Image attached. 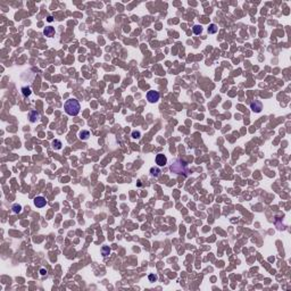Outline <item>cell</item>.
<instances>
[{
  "instance_id": "cell-1",
  "label": "cell",
  "mask_w": 291,
  "mask_h": 291,
  "mask_svg": "<svg viewBox=\"0 0 291 291\" xmlns=\"http://www.w3.org/2000/svg\"><path fill=\"white\" fill-rule=\"evenodd\" d=\"M64 109H65V113L67 115L76 116L81 110V106L75 98H71V99L66 100V103L64 104Z\"/></svg>"
},
{
  "instance_id": "cell-2",
  "label": "cell",
  "mask_w": 291,
  "mask_h": 291,
  "mask_svg": "<svg viewBox=\"0 0 291 291\" xmlns=\"http://www.w3.org/2000/svg\"><path fill=\"white\" fill-rule=\"evenodd\" d=\"M171 171L175 174H183L184 176H188L189 174L188 164L182 159H176L171 166Z\"/></svg>"
},
{
  "instance_id": "cell-3",
  "label": "cell",
  "mask_w": 291,
  "mask_h": 291,
  "mask_svg": "<svg viewBox=\"0 0 291 291\" xmlns=\"http://www.w3.org/2000/svg\"><path fill=\"white\" fill-rule=\"evenodd\" d=\"M160 98V94L158 91H155V90H150V91L147 92V99H148L149 103H157Z\"/></svg>"
},
{
  "instance_id": "cell-4",
  "label": "cell",
  "mask_w": 291,
  "mask_h": 291,
  "mask_svg": "<svg viewBox=\"0 0 291 291\" xmlns=\"http://www.w3.org/2000/svg\"><path fill=\"white\" fill-rule=\"evenodd\" d=\"M250 109L254 113H260L263 109V103L259 100H255L250 104Z\"/></svg>"
},
{
  "instance_id": "cell-5",
  "label": "cell",
  "mask_w": 291,
  "mask_h": 291,
  "mask_svg": "<svg viewBox=\"0 0 291 291\" xmlns=\"http://www.w3.org/2000/svg\"><path fill=\"white\" fill-rule=\"evenodd\" d=\"M33 201H34V205H35V207H38V208H42V207H44L47 205V200L44 197H42V196L35 197Z\"/></svg>"
},
{
  "instance_id": "cell-6",
  "label": "cell",
  "mask_w": 291,
  "mask_h": 291,
  "mask_svg": "<svg viewBox=\"0 0 291 291\" xmlns=\"http://www.w3.org/2000/svg\"><path fill=\"white\" fill-rule=\"evenodd\" d=\"M156 164L158 166H160V167H163V166H165L166 164H167V158H166L165 155H163V154L157 155L156 156Z\"/></svg>"
},
{
  "instance_id": "cell-7",
  "label": "cell",
  "mask_w": 291,
  "mask_h": 291,
  "mask_svg": "<svg viewBox=\"0 0 291 291\" xmlns=\"http://www.w3.org/2000/svg\"><path fill=\"white\" fill-rule=\"evenodd\" d=\"M29 117H30V121H31V123H35L36 121L40 119V114H39V113H38L36 110H32V112H30Z\"/></svg>"
},
{
  "instance_id": "cell-8",
  "label": "cell",
  "mask_w": 291,
  "mask_h": 291,
  "mask_svg": "<svg viewBox=\"0 0 291 291\" xmlns=\"http://www.w3.org/2000/svg\"><path fill=\"white\" fill-rule=\"evenodd\" d=\"M43 34L48 36V38H51V36H54L55 34V29L54 27H51V26H48V27H46L43 30Z\"/></svg>"
},
{
  "instance_id": "cell-9",
  "label": "cell",
  "mask_w": 291,
  "mask_h": 291,
  "mask_svg": "<svg viewBox=\"0 0 291 291\" xmlns=\"http://www.w3.org/2000/svg\"><path fill=\"white\" fill-rule=\"evenodd\" d=\"M89 137H90V132L86 131V130H83L78 133V138H80L81 140H88Z\"/></svg>"
},
{
  "instance_id": "cell-10",
  "label": "cell",
  "mask_w": 291,
  "mask_h": 291,
  "mask_svg": "<svg viewBox=\"0 0 291 291\" xmlns=\"http://www.w3.org/2000/svg\"><path fill=\"white\" fill-rule=\"evenodd\" d=\"M51 146L55 150H59V149H62L63 145H62V141H60V140H54V141L51 142Z\"/></svg>"
},
{
  "instance_id": "cell-11",
  "label": "cell",
  "mask_w": 291,
  "mask_h": 291,
  "mask_svg": "<svg viewBox=\"0 0 291 291\" xmlns=\"http://www.w3.org/2000/svg\"><path fill=\"white\" fill-rule=\"evenodd\" d=\"M21 91H22V93H23L24 97H30L31 96V93H32L31 89H30L29 86H23V88L21 89Z\"/></svg>"
},
{
  "instance_id": "cell-12",
  "label": "cell",
  "mask_w": 291,
  "mask_h": 291,
  "mask_svg": "<svg viewBox=\"0 0 291 291\" xmlns=\"http://www.w3.org/2000/svg\"><path fill=\"white\" fill-rule=\"evenodd\" d=\"M202 30H204V29H202L201 25H195L193 29H192V31H193L195 34L198 35V34H201V33H202Z\"/></svg>"
},
{
  "instance_id": "cell-13",
  "label": "cell",
  "mask_w": 291,
  "mask_h": 291,
  "mask_svg": "<svg viewBox=\"0 0 291 291\" xmlns=\"http://www.w3.org/2000/svg\"><path fill=\"white\" fill-rule=\"evenodd\" d=\"M217 30H218V27H217L216 24H210L209 27H208V33L209 34H214V33L217 32Z\"/></svg>"
},
{
  "instance_id": "cell-14",
  "label": "cell",
  "mask_w": 291,
  "mask_h": 291,
  "mask_svg": "<svg viewBox=\"0 0 291 291\" xmlns=\"http://www.w3.org/2000/svg\"><path fill=\"white\" fill-rule=\"evenodd\" d=\"M101 252H103L104 257H107V256H109V254H110V248L107 247V246H104V247L101 248Z\"/></svg>"
},
{
  "instance_id": "cell-15",
  "label": "cell",
  "mask_w": 291,
  "mask_h": 291,
  "mask_svg": "<svg viewBox=\"0 0 291 291\" xmlns=\"http://www.w3.org/2000/svg\"><path fill=\"white\" fill-rule=\"evenodd\" d=\"M12 209H13V213L18 214V213H21L22 211V206L18 205V204H15V205L12 206Z\"/></svg>"
},
{
  "instance_id": "cell-16",
  "label": "cell",
  "mask_w": 291,
  "mask_h": 291,
  "mask_svg": "<svg viewBox=\"0 0 291 291\" xmlns=\"http://www.w3.org/2000/svg\"><path fill=\"white\" fill-rule=\"evenodd\" d=\"M150 173H151V175L153 176H159L160 175V169H158V168H155V167H151V169H150Z\"/></svg>"
},
{
  "instance_id": "cell-17",
  "label": "cell",
  "mask_w": 291,
  "mask_h": 291,
  "mask_svg": "<svg viewBox=\"0 0 291 291\" xmlns=\"http://www.w3.org/2000/svg\"><path fill=\"white\" fill-rule=\"evenodd\" d=\"M140 137H141V133H140L139 131H133V132H132V138H133V139H139Z\"/></svg>"
},
{
  "instance_id": "cell-18",
  "label": "cell",
  "mask_w": 291,
  "mask_h": 291,
  "mask_svg": "<svg viewBox=\"0 0 291 291\" xmlns=\"http://www.w3.org/2000/svg\"><path fill=\"white\" fill-rule=\"evenodd\" d=\"M149 280L151 282H155V281H157V276H156V275H154V274H151V275H149Z\"/></svg>"
},
{
  "instance_id": "cell-19",
  "label": "cell",
  "mask_w": 291,
  "mask_h": 291,
  "mask_svg": "<svg viewBox=\"0 0 291 291\" xmlns=\"http://www.w3.org/2000/svg\"><path fill=\"white\" fill-rule=\"evenodd\" d=\"M40 274H41V275H46V274H47V270H44V268H41V270H40Z\"/></svg>"
},
{
  "instance_id": "cell-20",
  "label": "cell",
  "mask_w": 291,
  "mask_h": 291,
  "mask_svg": "<svg viewBox=\"0 0 291 291\" xmlns=\"http://www.w3.org/2000/svg\"><path fill=\"white\" fill-rule=\"evenodd\" d=\"M54 20H52V17L51 16H48V22H52Z\"/></svg>"
}]
</instances>
